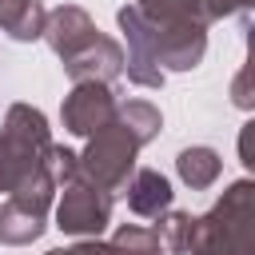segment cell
I'll return each instance as SVG.
<instances>
[{
  "label": "cell",
  "mask_w": 255,
  "mask_h": 255,
  "mask_svg": "<svg viewBox=\"0 0 255 255\" xmlns=\"http://www.w3.org/2000/svg\"><path fill=\"white\" fill-rule=\"evenodd\" d=\"M255 183L235 179L211 211H167L159 219V243L175 255H255L251 247V219H255Z\"/></svg>",
  "instance_id": "obj_1"
},
{
  "label": "cell",
  "mask_w": 255,
  "mask_h": 255,
  "mask_svg": "<svg viewBox=\"0 0 255 255\" xmlns=\"http://www.w3.org/2000/svg\"><path fill=\"white\" fill-rule=\"evenodd\" d=\"M128 52H124V72L135 88H163L167 72H191L199 68L207 52V28H163L151 24L135 12V4H124L116 12Z\"/></svg>",
  "instance_id": "obj_2"
},
{
  "label": "cell",
  "mask_w": 255,
  "mask_h": 255,
  "mask_svg": "<svg viewBox=\"0 0 255 255\" xmlns=\"http://www.w3.org/2000/svg\"><path fill=\"white\" fill-rule=\"evenodd\" d=\"M163 128V116L147 100H128L116 108V120L88 139V147L76 155L80 175L92 179L104 191H124L128 175L135 171V155L143 143H151Z\"/></svg>",
  "instance_id": "obj_3"
},
{
  "label": "cell",
  "mask_w": 255,
  "mask_h": 255,
  "mask_svg": "<svg viewBox=\"0 0 255 255\" xmlns=\"http://www.w3.org/2000/svg\"><path fill=\"white\" fill-rule=\"evenodd\" d=\"M44 40L60 56L72 84H84V80L112 84V80L124 76V48L112 36H104L80 4L52 8L48 20H44Z\"/></svg>",
  "instance_id": "obj_4"
},
{
  "label": "cell",
  "mask_w": 255,
  "mask_h": 255,
  "mask_svg": "<svg viewBox=\"0 0 255 255\" xmlns=\"http://www.w3.org/2000/svg\"><path fill=\"white\" fill-rule=\"evenodd\" d=\"M52 128L40 108L12 104L0 128V191H16L28 179L52 171Z\"/></svg>",
  "instance_id": "obj_5"
},
{
  "label": "cell",
  "mask_w": 255,
  "mask_h": 255,
  "mask_svg": "<svg viewBox=\"0 0 255 255\" xmlns=\"http://www.w3.org/2000/svg\"><path fill=\"white\" fill-rule=\"evenodd\" d=\"M52 175H56V227L64 235H84V239H100V231L112 223V191L96 187L92 179L80 175L76 151L68 147H52Z\"/></svg>",
  "instance_id": "obj_6"
},
{
  "label": "cell",
  "mask_w": 255,
  "mask_h": 255,
  "mask_svg": "<svg viewBox=\"0 0 255 255\" xmlns=\"http://www.w3.org/2000/svg\"><path fill=\"white\" fill-rule=\"evenodd\" d=\"M56 199V175L44 171L28 179L24 187L8 191L0 203V243L4 247H28L48 227V207Z\"/></svg>",
  "instance_id": "obj_7"
},
{
  "label": "cell",
  "mask_w": 255,
  "mask_h": 255,
  "mask_svg": "<svg viewBox=\"0 0 255 255\" xmlns=\"http://www.w3.org/2000/svg\"><path fill=\"white\" fill-rule=\"evenodd\" d=\"M116 92L112 84H96V80H84V84H72V92L64 96L60 104V116H64V128L72 135H84L92 139L96 131H104L112 120H116Z\"/></svg>",
  "instance_id": "obj_8"
},
{
  "label": "cell",
  "mask_w": 255,
  "mask_h": 255,
  "mask_svg": "<svg viewBox=\"0 0 255 255\" xmlns=\"http://www.w3.org/2000/svg\"><path fill=\"white\" fill-rule=\"evenodd\" d=\"M124 195H128V207L139 215V219H163L167 211H171V183H167V175H159L155 167H135L131 175H128V183H124Z\"/></svg>",
  "instance_id": "obj_9"
},
{
  "label": "cell",
  "mask_w": 255,
  "mask_h": 255,
  "mask_svg": "<svg viewBox=\"0 0 255 255\" xmlns=\"http://www.w3.org/2000/svg\"><path fill=\"white\" fill-rule=\"evenodd\" d=\"M48 8L40 0H0V32H8L20 44H32L44 36Z\"/></svg>",
  "instance_id": "obj_10"
},
{
  "label": "cell",
  "mask_w": 255,
  "mask_h": 255,
  "mask_svg": "<svg viewBox=\"0 0 255 255\" xmlns=\"http://www.w3.org/2000/svg\"><path fill=\"white\" fill-rule=\"evenodd\" d=\"M131 4L143 20L163 24V28H207L199 0H131Z\"/></svg>",
  "instance_id": "obj_11"
},
{
  "label": "cell",
  "mask_w": 255,
  "mask_h": 255,
  "mask_svg": "<svg viewBox=\"0 0 255 255\" xmlns=\"http://www.w3.org/2000/svg\"><path fill=\"white\" fill-rule=\"evenodd\" d=\"M175 171H179V179H183L191 191H207V187L219 179L223 159H219V151H215V147L191 143V147H183V151L175 155Z\"/></svg>",
  "instance_id": "obj_12"
},
{
  "label": "cell",
  "mask_w": 255,
  "mask_h": 255,
  "mask_svg": "<svg viewBox=\"0 0 255 255\" xmlns=\"http://www.w3.org/2000/svg\"><path fill=\"white\" fill-rule=\"evenodd\" d=\"M199 4H203L207 24H211V20H227V16H235V12H247L255 0H199Z\"/></svg>",
  "instance_id": "obj_13"
}]
</instances>
